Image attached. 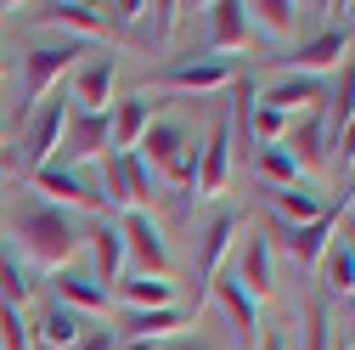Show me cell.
Returning a JSON list of instances; mask_svg holds the SVG:
<instances>
[{
  "mask_svg": "<svg viewBox=\"0 0 355 350\" xmlns=\"http://www.w3.org/2000/svg\"><path fill=\"white\" fill-rule=\"evenodd\" d=\"M12 254H23V260H34V266H57V272H68V260L85 249V232L68 221V209H57V203H46V198H28V203H17V215H12Z\"/></svg>",
  "mask_w": 355,
  "mask_h": 350,
  "instance_id": "6da1fadb",
  "label": "cell"
},
{
  "mask_svg": "<svg viewBox=\"0 0 355 350\" xmlns=\"http://www.w3.org/2000/svg\"><path fill=\"white\" fill-rule=\"evenodd\" d=\"M136 158L153 169V175H169L175 187H187L192 192V175H198V142H192V130L187 124H175V119H153L147 124V136L136 147Z\"/></svg>",
  "mask_w": 355,
  "mask_h": 350,
  "instance_id": "7a4b0ae2",
  "label": "cell"
},
{
  "mask_svg": "<svg viewBox=\"0 0 355 350\" xmlns=\"http://www.w3.org/2000/svg\"><path fill=\"white\" fill-rule=\"evenodd\" d=\"M158 91H181V97H209L220 85H237L232 57H181V62H164L153 74Z\"/></svg>",
  "mask_w": 355,
  "mask_h": 350,
  "instance_id": "3957f363",
  "label": "cell"
},
{
  "mask_svg": "<svg viewBox=\"0 0 355 350\" xmlns=\"http://www.w3.org/2000/svg\"><path fill=\"white\" fill-rule=\"evenodd\" d=\"M62 124H68V97H46V102L28 113V124H23V169H28V175L46 169V164L57 158Z\"/></svg>",
  "mask_w": 355,
  "mask_h": 350,
  "instance_id": "277c9868",
  "label": "cell"
},
{
  "mask_svg": "<svg viewBox=\"0 0 355 350\" xmlns=\"http://www.w3.org/2000/svg\"><path fill=\"white\" fill-rule=\"evenodd\" d=\"M113 85H119V62H113L107 51L79 57V62H73V85H68V108H79V113H107Z\"/></svg>",
  "mask_w": 355,
  "mask_h": 350,
  "instance_id": "5b68a950",
  "label": "cell"
},
{
  "mask_svg": "<svg viewBox=\"0 0 355 350\" xmlns=\"http://www.w3.org/2000/svg\"><path fill=\"white\" fill-rule=\"evenodd\" d=\"M107 113H79V108H68V124H62V142H57V169H79L85 158H102V147H107Z\"/></svg>",
  "mask_w": 355,
  "mask_h": 350,
  "instance_id": "8992f818",
  "label": "cell"
},
{
  "mask_svg": "<svg viewBox=\"0 0 355 350\" xmlns=\"http://www.w3.org/2000/svg\"><path fill=\"white\" fill-rule=\"evenodd\" d=\"M119 238H124V260L136 266V277H164L169 272V249H164V232H158L153 215L130 209V221L119 226Z\"/></svg>",
  "mask_w": 355,
  "mask_h": 350,
  "instance_id": "52a82bcc",
  "label": "cell"
},
{
  "mask_svg": "<svg viewBox=\"0 0 355 350\" xmlns=\"http://www.w3.org/2000/svg\"><path fill=\"white\" fill-rule=\"evenodd\" d=\"M79 57H85V51H73V46H34V51L23 57V97H28V113L51 97V85H57L62 74H73Z\"/></svg>",
  "mask_w": 355,
  "mask_h": 350,
  "instance_id": "ba28073f",
  "label": "cell"
},
{
  "mask_svg": "<svg viewBox=\"0 0 355 350\" xmlns=\"http://www.w3.org/2000/svg\"><path fill=\"white\" fill-rule=\"evenodd\" d=\"M344 57H349V28H344V23H333V28H322L316 40H304L299 51H288L282 62H288V74H304V79H322V74L344 68Z\"/></svg>",
  "mask_w": 355,
  "mask_h": 350,
  "instance_id": "9c48e42d",
  "label": "cell"
},
{
  "mask_svg": "<svg viewBox=\"0 0 355 350\" xmlns=\"http://www.w3.org/2000/svg\"><path fill=\"white\" fill-rule=\"evenodd\" d=\"M232 181V124H214V136L198 147V175H192V192L198 198H220Z\"/></svg>",
  "mask_w": 355,
  "mask_h": 350,
  "instance_id": "30bf717a",
  "label": "cell"
},
{
  "mask_svg": "<svg viewBox=\"0 0 355 350\" xmlns=\"http://www.w3.org/2000/svg\"><path fill=\"white\" fill-rule=\"evenodd\" d=\"M338 209H344V203H333L327 215H316L310 226H282V221H277V238L288 243V260H293V266H322V254H327V243H333Z\"/></svg>",
  "mask_w": 355,
  "mask_h": 350,
  "instance_id": "8fae6325",
  "label": "cell"
},
{
  "mask_svg": "<svg viewBox=\"0 0 355 350\" xmlns=\"http://www.w3.org/2000/svg\"><path fill=\"white\" fill-rule=\"evenodd\" d=\"M34 187L46 192V203H57V209H102V192L85 187L73 169H57V164L34 169Z\"/></svg>",
  "mask_w": 355,
  "mask_h": 350,
  "instance_id": "7c38bea8",
  "label": "cell"
},
{
  "mask_svg": "<svg viewBox=\"0 0 355 350\" xmlns=\"http://www.w3.org/2000/svg\"><path fill=\"white\" fill-rule=\"evenodd\" d=\"M209 294L220 299V311L232 317V328H237V339H243V350H248V344L259 339V305H254V299L243 294V283H237L232 272H220V277L209 283Z\"/></svg>",
  "mask_w": 355,
  "mask_h": 350,
  "instance_id": "4fadbf2b",
  "label": "cell"
},
{
  "mask_svg": "<svg viewBox=\"0 0 355 350\" xmlns=\"http://www.w3.org/2000/svg\"><path fill=\"white\" fill-rule=\"evenodd\" d=\"M254 102H259V108H277V113H288V119H299V113H310V102H322V79L282 74V79H271V85H265Z\"/></svg>",
  "mask_w": 355,
  "mask_h": 350,
  "instance_id": "5bb4252c",
  "label": "cell"
},
{
  "mask_svg": "<svg viewBox=\"0 0 355 350\" xmlns=\"http://www.w3.org/2000/svg\"><path fill=\"white\" fill-rule=\"evenodd\" d=\"M232 238H237V215H214L203 226V238H198V294L220 277V266H226V254H232Z\"/></svg>",
  "mask_w": 355,
  "mask_h": 350,
  "instance_id": "9a60e30c",
  "label": "cell"
},
{
  "mask_svg": "<svg viewBox=\"0 0 355 350\" xmlns=\"http://www.w3.org/2000/svg\"><path fill=\"white\" fill-rule=\"evenodd\" d=\"M153 108L158 102H147V97H119V108L107 113V130H113V153H136L141 147V136H147V124H153Z\"/></svg>",
  "mask_w": 355,
  "mask_h": 350,
  "instance_id": "2e32d148",
  "label": "cell"
},
{
  "mask_svg": "<svg viewBox=\"0 0 355 350\" xmlns=\"http://www.w3.org/2000/svg\"><path fill=\"white\" fill-rule=\"evenodd\" d=\"M232 277L243 283V294H248L254 305L277 288V283H271V243H265L259 232H248V238H243V249H237V272H232Z\"/></svg>",
  "mask_w": 355,
  "mask_h": 350,
  "instance_id": "e0dca14e",
  "label": "cell"
},
{
  "mask_svg": "<svg viewBox=\"0 0 355 350\" xmlns=\"http://www.w3.org/2000/svg\"><path fill=\"white\" fill-rule=\"evenodd\" d=\"M282 147L293 153V164L299 169H327L333 164V142H327V124H322V113H304V124H293L288 136H282Z\"/></svg>",
  "mask_w": 355,
  "mask_h": 350,
  "instance_id": "ac0fdd59",
  "label": "cell"
},
{
  "mask_svg": "<svg viewBox=\"0 0 355 350\" xmlns=\"http://www.w3.org/2000/svg\"><path fill=\"white\" fill-rule=\"evenodd\" d=\"M248 40H254V28H248L243 6H237V0H214V6H209V57L243 51Z\"/></svg>",
  "mask_w": 355,
  "mask_h": 350,
  "instance_id": "d6986e66",
  "label": "cell"
},
{
  "mask_svg": "<svg viewBox=\"0 0 355 350\" xmlns=\"http://www.w3.org/2000/svg\"><path fill=\"white\" fill-rule=\"evenodd\" d=\"M187 328V317L181 311H175V305H169V311H124L119 317V328H113V339L124 344V339H169V333H181Z\"/></svg>",
  "mask_w": 355,
  "mask_h": 350,
  "instance_id": "ffe728a7",
  "label": "cell"
},
{
  "mask_svg": "<svg viewBox=\"0 0 355 350\" xmlns=\"http://www.w3.org/2000/svg\"><path fill=\"white\" fill-rule=\"evenodd\" d=\"M28 339L40 350H73L85 339V328H79V317L68 311V305H51V311H40V322L28 328Z\"/></svg>",
  "mask_w": 355,
  "mask_h": 350,
  "instance_id": "44dd1931",
  "label": "cell"
},
{
  "mask_svg": "<svg viewBox=\"0 0 355 350\" xmlns=\"http://www.w3.org/2000/svg\"><path fill=\"white\" fill-rule=\"evenodd\" d=\"M265 198H271V209H277L282 226H310L316 215H327V203L310 192V187H265Z\"/></svg>",
  "mask_w": 355,
  "mask_h": 350,
  "instance_id": "7402d4cb",
  "label": "cell"
},
{
  "mask_svg": "<svg viewBox=\"0 0 355 350\" xmlns=\"http://www.w3.org/2000/svg\"><path fill=\"white\" fill-rule=\"evenodd\" d=\"M113 288H119V299L130 311H169L175 305V283L169 277H119Z\"/></svg>",
  "mask_w": 355,
  "mask_h": 350,
  "instance_id": "603a6c76",
  "label": "cell"
},
{
  "mask_svg": "<svg viewBox=\"0 0 355 350\" xmlns=\"http://www.w3.org/2000/svg\"><path fill=\"white\" fill-rule=\"evenodd\" d=\"M91 254H96V283L113 288V283L124 277V238H119V226L96 221V226H91Z\"/></svg>",
  "mask_w": 355,
  "mask_h": 350,
  "instance_id": "cb8c5ba5",
  "label": "cell"
},
{
  "mask_svg": "<svg viewBox=\"0 0 355 350\" xmlns=\"http://www.w3.org/2000/svg\"><path fill=\"white\" fill-rule=\"evenodd\" d=\"M40 23L51 28H73V34H102V6H85V0H51V6H40Z\"/></svg>",
  "mask_w": 355,
  "mask_h": 350,
  "instance_id": "d4e9b609",
  "label": "cell"
},
{
  "mask_svg": "<svg viewBox=\"0 0 355 350\" xmlns=\"http://www.w3.org/2000/svg\"><path fill=\"white\" fill-rule=\"evenodd\" d=\"M355 119V57H344V68H338V79H333V102L322 108V124H327V142L338 136V130Z\"/></svg>",
  "mask_w": 355,
  "mask_h": 350,
  "instance_id": "484cf974",
  "label": "cell"
},
{
  "mask_svg": "<svg viewBox=\"0 0 355 350\" xmlns=\"http://www.w3.org/2000/svg\"><path fill=\"white\" fill-rule=\"evenodd\" d=\"M57 305H68V311H102L107 288L85 272H57Z\"/></svg>",
  "mask_w": 355,
  "mask_h": 350,
  "instance_id": "4316f807",
  "label": "cell"
},
{
  "mask_svg": "<svg viewBox=\"0 0 355 350\" xmlns=\"http://www.w3.org/2000/svg\"><path fill=\"white\" fill-rule=\"evenodd\" d=\"M243 17H248V28H259V34L282 40V34L299 23V6H293V0H248V6H243Z\"/></svg>",
  "mask_w": 355,
  "mask_h": 350,
  "instance_id": "83f0119b",
  "label": "cell"
},
{
  "mask_svg": "<svg viewBox=\"0 0 355 350\" xmlns=\"http://www.w3.org/2000/svg\"><path fill=\"white\" fill-rule=\"evenodd\" d=\"M102 203L107 209H136V198H130V153H113L102 158Z\"/></svg>",
  "mask_w": 355,
  "mask_h": 350,
  "instance_id": "f1b7e54d",
  "label": "cell"
},
{
  "mask_svg": "<svg viewBox=\"0 0 355 350\" xmlns=\"http://www.w3.org/2000/svg\"><path fill=\"white\" fill-rule=\"evenodd\" d=\"M254 175L265 187H293L299 181V164H293V153L277 142V147H254Z\"/></svg>",
  "mask_w": 355,
  "mask_h": 350,
  "instance_id": "f546056e",
  "label": "cell"
},
{
  "mask_svg": "<svg viewBox=\"0 0 355 350\" xmlns=\"http://www.w3.org/2000/svg\"><path fill=\"white\" fill-rule=\"evenodd\" d=\"M175 23H181V6H175V0H158V6L141 12V40L147 46H164V40L175 34Z\"/></svg>",
  "mask_w": 355,
  "mask_h": 350,
  "instance_id": "4dcf8cb0",
  "label": "cell"
},
{
  "mask_svg": "<svg viewBox=\"0 0 355 350\" xmlns=\"http://www.w3.org/2000/svg\"><path fill=\"white\" fill-rule=\"evenodd\" d=\"M333 317H327V299H310L304 305V350H333Z\"/></svg>",
  "mask_w": 355,
  "mask_h": 350,
  "instance_id": "1f68e13d",
  "label": "cell"
},
{
  "mask_svg": "<svg viewBox=\"0 0 355 350\" xmlns=\"http://www.w3.org/2000/svg\"><path fill=\"white\" fill-rule=\"evenodd\" d=\"M322 277H327V288H333L338 299H349V277H355V266H349V243H327V254H322Z\"/></svg>",
  "mask_w": 355,
  "mask_h": 350,
  "instance_id": "d6a6232c",
  "label": "cell"
},
{
  "mask_svg": "<svg viewBox=\"0 0 355 350\" xmlns=\"http://www.w3.org/2000/svg\"><path fill=\"white\" fill-rule=\"evenodd\" d=\"M28 299V272H23V260L6 249L0 254V305H23Z\"/></svg>",
  "mask_w": 355,
  "mask_h": 350,
  "instance_id": "836d02e7",
  "label": "cell"
},
{
  "mask_svg": "<svg viewBox=\"0 0 355 350\" xmlns=\"http://www.w3.org/2000/svg\"><path fill=\"white\" fill-rule=\"evenodd\" d=\"M0 350H28V328L17 317V305H0Z\"/></svg>",
  "mask_w": 355,
  "mask_h": 350,
  "instance_id": "e575fe53",
  "label": "cell"
},
{
  "mask_svg": "<svg viewBox=\"0 0 355 350\" xmlns=\"http://www.w3.org/2000/svg\"><path fill=\"white\" fill-rule=\"evenodd\" d=\"M153 192H158V175H153V169H147L136 153H130V198H136V203H147Z\"/></svg>",
  "mask_w": 355,
  "mask_h": 350,
  "instance_id": "d590c367",
  "label": "cell"
},
{
  "mask_svg": "<svg viewBox=\"0 0 355 350\" xmlns=\"http://www.w3.org/2000/svg\"><path fill=\"white\" fill-rule=\"evenodd\" d=\"M333 142H338V164H349V169H355V119H349V124L338 130Z\"/></svg>",
  "mask_w": 355,
  "mask_h": 350,
  "instance_id": "8d00e7d4",
  "label": "cell"
},
{
  "mask_svg": "<svg viewBox=\"0 0 355 350\" xmlns=\"http://www.w3.org/2000/svg\"><path fill=\"white\" fill-rule=\"evenodd\" d=\"M73 350H119V339H113V328H96V333H85Z\"/></svg>",
  "mask_w": 355,
  "mask_h": 350,
  "instance_id": "74e56055",
  "label": "cell"
},
{
  "mask_svg": "<svg viewBox=\"0 0 355 350\" xmlns=\"http://www.w3.org/2000/svg\"><path fill=\"white\" fill-rule=\"evenodd\" d=\"M158 350H209V344H198V339H175V344H158Z\"/></svg>",
  "mask_w": 355,
  "mask_h": 350,
  "instance_id": "f35d334b",
  "label": "cell"
},
{
  "mask_svg": "<svg viewBox=\"0 0 355 350\" xmlns=\"http://www.w3.org/2000/svg\"><path fill=\"white\" fill-rule=\"evenodd\" d=\"M119 350H158V344H153V339H124Z\"/></svg>",
  "mask_w": 355,
  "mask_h": 350,
  "instance_id": "ab89813d",
  "label": "cell"
},
{
  "mask_svg": "<svg viewBox=\"0 0 355 350\" xmlns=\"http://www.w3.org/2000/svg\"><path fill=\"white\" fill-rule=\"evenodd\" d=\"M259 350H288V344H282L277 333H265V339H259Z\"/></svg>",
  "mask_w": 355,
  "mask_h": 350,
  "instance_id": "60d3db41",
  "label": "cell"
},
{
  "mask_svg": "<svg viewBox=\"0 0 355 350\" xmlns=\"http://www.w3.org/2000/svg\"><path fill=\"white\" fill-rule=\"evenodd\" d=\"M349 266H355V243H349ZM349 305H355V277H349Z\"/></svg>",
  "mask_w": 355,
  "mask_h": 350,
  "instance_id": "b9f144b4",
  "label": "cell"
},
{
  "mask_svg": "<svg viewBox=\"0 0 355 350\" xmlns=\"http://www.w3.org/2000/svg\"><path fill=\"white\" fill-rule=\"evenodd\" d=\"M338 12H349V28H355V0H349V6H338Z\"/></svg>",
  "mask_w": 355,
  "mask_h": 350,
  "instance_id": "7bdbcfd3",
  "label": "cell"
},
{
  "mask_svg": "<svg viewBox=\"0 0 355 350\" xmlns=\"http://www.w3.org/2000/svg\"><path fill=\"white\" fill-rule=\"evenodd\" d=\"M344 209H355V181H349V198H344Z\"/></svg>",
  "mask_w": 355,
  "mask_h": 350,
  "instance_id": "ee69618b",
  "label": "cell"
},
{
  "mask_svg": "<svg viewBox=\"0 0 355 350\" xmlns=\"http://www.w3.org/2000/svg\"><path fill=\"white\" fill-rule=\"evenodd\" d=\"M0 74H6V57H0Z\"/></svg>",
  "mask_w": 355,
  "mask_h": 350,
  "instance_id": "f6af8a7d",
  "label": "cell"
}]
</instances>
